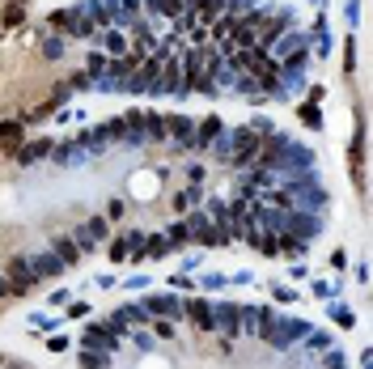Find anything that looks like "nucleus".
Returning a JSON list of instances; mask_svg holds the SVG:
<instances>
[{"instance_id": "34", "label": "nucleus", "mask_w": 373, "mask_h": 369, "mask_svg": "<svg viewBox=\"0 0 373 369\" xmlns=\"http://www.w3.org/2000/svg\"><path fill=\"white\" fill-rule=\"evenodd\" d=\"M187 179H191V187H200V183H204V166H191Z\"/></svg>"}, {"instance_id": "35", "label": "nucleus", "mask_w": 373, "mask_h": 369, "mask_svg": "<svg viewBox=\"0 0 373 369\" xmlns=\"http://www.w3.org/2000/svg\"><path fill=\"white\" fill-rule=\"evenodd\" d=\"M60 52H64V47L52 38V43H43V56H52V60H60Z\"/></svg>"}, {"instance_id": "5", "label": "nucleus", "mask_w": 373, "mask_h": 369, "mask_svg": "<svg viewBox=\"0 0 373 369\" xmlns=\"http://www.w3.org/2000/svg\"><path fill=\"white\" fill-rule=\"evenodd\" d=\"M81 348H85V353H115L119 339L106 331V323H89V327L81 331Z\"/></svg>"}, {"instance_id": "4", "label": "nucleus", "mask_w": 373, "mask_h": 369, "mask_svg": "<svg viewBox=\"0 0 373 369\" xmlns=\"http://www.w3.org/2000/svg\"><path fill=\"white\" fill-rule=\"evenodd\" d=\"M5 280L13 284V298H21V293H30V289H34V272H30V259H26V255L9 259V267H5Z\"/></svg>"}, {"instance_id": "21", "label": "nucleus", "mask_w": 373, "mask_h": 369, "mask_svg": "<svg viewBox=\"0 0 373 369\" xmlns=\"http://www.w3.org/2000/svg\"><path fill=\"white\" fill-rule=\"evenodd\" d=\"M234 85H238V93H251V102H263V89H259V81L255 77H246V72H242V77H234Z\"/></svg>"}, {"instance_id": "25", "label": "nucleus", "mask_w": 373, "mask_h": 369, "mask_svg": "<svg viewBox=\"0 0 373 369\" xmlns=\"http://www.w3.org/2000/svg\"><path fill=\"white\" fill-rule=\"evenodd\" d=\"M72 242H77V251H81V255H85V251H93V246H98V238H93V234H89L85 225H81V230H72Z\"/></svg>"}, {"instance_id": "11", "label": "nucleus", "mask_w": 373, "mask_h": 369, "mask_svg": "<svg viewBox=\"0 0 373 369\" xmlns=\"http://www.w3.org/2000/svg\"><path fill=\"white\" fill-rule=\"evenodd\" d=\"M221 132H225V123H221L216 115H208V119L195 123V144H200V149H208V144H216V140H221Z\"/></svg>"}, {"instance_id": "33", "label": "nucleus", "mask_w": 373, "mask_h": 369, "mask_svg": "<svg viewBox=\"0 0 373 369\" xmlns=\"http://www.w3.org/2000/svg\"><path fill=\"white\" fill-rule=\"evenodd\" d=\"M271 298H276V302H297V293H293V289H284V284H280V289H271Z\"/></svg>"}, {"instance_id": "3", "label": "nucleus", "mask_w": 373, "mask_h": 369, "mask_svg": "<svg viewBox=\"0 0 373 369\" xmlns=\"http://www.w3.org/2000/svg\"><path fill=\"white\" fill-rule=\"evenodd\" d=\"M140 310L153 314V318H170V323H179V318H183V298H174V293H157V298H144Z\"/></svg>"}, {"instance_id": "6", "label": "nucleus", "mask_w": 373, "mask_h": 369, "mask_svg": "<svg viewBox=\"0 0 373 369\" xmlns=\"http://www.w3.org/2000/svg\"><path fill=\"white\" fill-rule=\"evenodd\" d=\"M166 136L174 140V149H191L195 144V123L187 115H166Z\"/></svg>"}, {"instance_id": "40", "label": "nucleus", "mask_w": 373, "mask_h": 369, "mask_svg": "<svg viewBox=\"0 0 373 369\" xmlns=\"http://www.w3.org/2000/svg\"><path fill=\"white\" fill-rule=\"evenodd\" d=\"M5 298H13V284H9L5 276H0V302H5Z\"/></svg>"}, {"instance_id": "27", "label": "nucleus", "mask_w": 373, "mask_h": 369, "mask_svg": "<svg viewBox=\"0 0 373 369\" xmlns=\"http://www.w3.org/2000/svg\"><path fill=\"white\" fill-rule=\"evenodd\" d=\"M111 259H115V263L128 259V234H115V242H111Z\"/></svg>"}, {"instance_id": "8", "label": "nucleus", "mask_w": 373, "mask_h": 369, "mask_svg": "<svg viewBox=\"0 0 373 369\" xmlns=\"http://www.w3.org/2000/svg\"><path fill=\"white\" fill-rule=\"evenodd\" d=\"M30 272H34V280H56V276L68 272V267H64L52 251H38V255H30Z\"/></svg>"}, {"instance_id": "28", "label": "nucleus", "mask_w": 373, "mask_h": 369, "mask_svg": "<svg viewBox=\"0 0 373 369\" xmlns=\"http://www.w3.org/2000/svg\"><path fill=\"white\" fill-rule=\"evenodd\" d=\"M153 331H157V339H174V323H170V318H157Z\"/></svg>"}, {"instance_id": "23", "label": "nucleus", "mask_w": 373, "mask_h": 369, "mask_svg": "<svg viewBox=\"0 0 373 369\" xmlns=\"http://www.w3.org/2000/svg\"><path fill=\"white\" fill-rule=\"evenodd\" d=\"M306 348L327 353V348H331V331H306Z\"/></svg>"}, {"instance_id": "2", "label": "nucleus", "mask_w": 373, "mask_h": 369, "mask_svg": "<svg viewBox=\"0 0 373 369\" xmlns=\"http://www.w3.org/2000/svg\"><path fill=\"white\" fill-rule=\"evenodd\" d=\"M212 323H216L221 335H225V344H234V339L242 335V306H234V302L212 306Z\"/></svg>"}, {"instance_id": "9", "label": "nucleus", "mask_w": 373, "mask_h": 369, "mask_svg": "<svg viewBox=\"0 0 373 369\" xmlns=\"http://www.w3.org/2000/svg\"><path fill=\"white\" fill-rule=\"evenodd\" d=\"M140 136H144L148 144H161V140H170V136H166V115H157V111H144V115H140Z\"/></svg>"}, {"instance_id": "12", "label": "nucleus", "mask_w": 373, "mask_h": 369, "mask_svg": "<svg viewBox=\"0 0 373 369\" xmlns=\"http://www.w3.org/2000/svg\"><path fill=\"white\" fill-rule=\"evenodd\" d=\"M187 13H195L200 21H208V26H212V21L225 13V0H187Z\"/></svg>"}, {"instance_id": "36", "label": "nucleus", "mask_w": 373, "mask_h": 369, "mask_svg": "<svg viewBox=\"0 0 373 369\" xmlns=\"http://www.w3.org/2000/svg\"><path fill=\"white\" fill-rule=\"evenodd\" d=\"M331 314H335V323H343V327H352V314H348V310H343V306H335V310H331Z\"/></svg>"}, {"instance_id": "26", "label": "nucleus", "mask_w": 373, "mask_h": 369, "mask_svg": "<svg viewBox=\"0 0 373 369\" xmlns=\"http://www.w3.org/2000/svg\"><path fill=\"white\" fill-rule=\"evenodd\" d=\"M81 365H85V369H106V365H111V353H81Z\"/></svg>"}, {"instance_id": "38", "label": "nucleus", "mask_w": 373, "mask_h": 369, "mask_svg": "<svg viewBox=\"0 0 373 369\" xmlns=\"http://www.w3.org/2000/svg\"><path fill=\"white\" fill-rule=\"evenodd\" d=\"M68 314H72V318H81V314H89V306H85V302H68Z\"/></svg>"}, {"instance_id": "22", "label": "nucleus", "mask_w": 373, "mask_h": 369, "mask_svg": "<svg viewBox=\"0 0 373 369\" xmlns=\"http://www.w3.org/2000/svg\"><path fill=\"white\" fill-rule=\"evenodd\" d=\"M170 251L166 246V234H148V246H144V259H161Z\"/></svg>"}, {"instance_id": "16", "label": "nucleus", "mask_w": 373, "mask_h": 369, "mask_svg": "<svg viewBox=\"0 0 373 369\" xmlns=\"http://www.w3.org/2000/svg\"><path fill=\"white\" fill-rule=\"evenodd\" d=\"M0 149H9V153L21 149V123H0Z\"/></svg>"}, {"instance_id": "19", "label": "nucleus", "mask_w": 373, "mask_h": 369, "mask_svg": "<svg viewBox=\"0 0 373 369\" xmlns=\"http://www.w3.org/2000/svg\"><path fill=\"white\" fill-rule=\"evenodd\" d=\"M102 47H106V52H111V56L119 60L123 52H128V38H123L119 30H102Z\"/></svg>"}, {"instance_id": "15", "label": "nucleus", "mask_w": 373, "mask_h": 369, "mask_svg": "<svg viewBox=\"0 0 373 369\" xmlns=\"http://www.w3.org/2000/svg\"><path fill=\"white\" fill-rule=\"evenodd\" d=\"M148 13H166V17H183L187 13V0H144Z\"/></svg>"}, {"instance_id": "20", "label": "nucleus", "mask_w": 373, "mask_h": 369, "mask_svg": "<svg viewBox=\"0 0 373 369\" xmlns=\"http://www.w3.org/2000/svg\"><path fill=\"white\" fill-rule=\"evenodd\" d=\"M68 34H72V38H93V34H98V26H93L89 17H81V13H77V17H72V26H68Z\"/></svg>"}, {"instance_id": "14", "label": "nucleus", "mask_w": 373, "mask_h": 369, "mask_svg": "<svg viewBox=\"0 0 373 369\" xmlns=\"http://www.w3.org/2000/svg\"><path fill=\"white\" fill-rule=\"evenodd\" d=\"M204 200V187H183V191H174V212H191L195 204H200Z\"/></svg>"}, {"instance_id": "30", "label": "nucleus", "mask_w": 373, "mask_h": 369, "mask_svg": "<svg viewBox=\"0 0 373 369\" xmlns=\"http://www.w3.org/2000/svg\"><path fill=\"white\" fill-rule=\"evenodd\" d=\"M5 26H21V5H9V9H5Z\"/></svg>"}, {"instance_id": "32", "label": "nucleus", "mask_w": 373, "mask_h": 369, "mask_svg": "<svg viewBox=\"0 0 373 369\" xmlns=\"http://www.w3.org/2000/svg\"><path fill=\"white\" fill-rule=\"evenodd\" d=\"M229 5V17H238V9H255V0H225Z\"/></svg>"}, {"instance_id": "13", "label": "nucleus", "mask_w": 373, "mask_h": 369, "mask_svg": "<svg viewBox=\"0 0 373 369\" xmlns=\"http://www.w3.org/2000/svg\"><path fill=\"white\" fill-rule=\"evenodd\" d=\"M47 153H52V140H34V144H21V149H17V166H34V161H43Z\"/></svg>"}, {"instance_id": "24", "label": "nucleus", "mask_w": 373, "mask_h": 369, "mask_svg": "<svg viewBox=\"0 0 373 369\" xmlns=\"http://www.w3.org/2000/svg\"><path fill=\"white\" fill-rule=\"evenodd\" d=\"M85 230H89L98 242H106V234H111V221H106V216H89V221H85Z\"/></svg>"}, {"instance_id": "31", "label": "nucleus", "mask_w": 373, "mask_h": 369, "mask_svg": "<svg viewBox=\"0 0 373 369\" xmlns=\"http://www.w3.org/2000/svg\"><path fill=\"white\" fill-rule=\"evenodd\" d=\"M302 119H306V123H310V128H322V119H318V111H314V107H310V102H306V107H302Z\"/></svg>"}, {"instance_id": "39", "label": "nucleus", "mask_w": 373, "mask_h": 369, "mask_svg": "<svg viewBox=\"0 0 373 369\" xmlns=\"http://www.w3.org/2000/svg\"><path fill=\"white\" fill-rule=\"evenodd\" d=\"M327 369H343V357H339V353H327Z\"/></svg>"}, {"instance_id": "18", "label": "nucleus", "mask_w": 373, "mask_h": 369, "mask_svg": "<svg viewBox=\"0 0 373 369\" xmlns=\"http://www.w3.org/2000/svg\"><path fill=\"white\" fill-rule=\"evenodd\" d=\"M187 242H191V238H187V225H183V221H174V225L166 230V246H170V251H183Z\"/></svg>"}, {"instance_id": "17", "label": "nucleus", "mask_w": 373, "mask_h": 369, "mask_svg": "<svg viewBox=\"0 0 373 369\" xmlns=\"http://www.w3.org/2000/svg\"><path fill=\"white\" fill-rule=\"evenodd\" d=\"M293 52H302V34H297V30H284V34L276 38V60H280V56H293Z\"/></svg>"}, {"instance_id": "7", "label": "nucleus", "mask_w": 373, "mask_h": 369, "mask_svg": "<svg viewBox=\"0 0 373 369\" xmlns=\"http://www.w3.org/2000/svg\"><path fill=\"white\" fill-rule=\"evenodd\" d=\"M183 318H191V323L200 327L204 335L216 331V323H212V306H208L204 298H187V302H183Z\"/></svg>"}, {"instance_id": "10", "label": "nucleus", "mask_w": 373, "mask_h": 369, "mask_svg": "<svg viewBox=\"0 0 373 369\" xmlns=\"http://www.w3.org/2000/svg\"><path fill=\"white\" fill-rule=\"evenodd\" d=\"M52 255H56L64 267H77V263H81V251H77V242H72L68 234H52Z\"/></svg>"}, {"instance_id": "29", "label": "nucleus", "mask_w": 373, "mask_h": 369, "mask_svg": "<svg viewBox=\"0 0 373 369\" xmlns=\"http://www.w3.org/2000/svg\"><path fill=\"white\" fill-rule=\"evenodd\" d=\"M123 212H128V204H123V200H111V204H106V221H119Z\"/></svg>"}, {"instance_id": "1", "label": "nucleus", "mask_w": 373, "mask_h": 369, "mask_svg": "<svg viewBox=\"0 0 373 369\" xmlns=\"http://www.w3.org/2000/svg\"><path fill=\"white\" fill-rule=\"evenodd\" d=\"M259 149H263V136H259L255 128H238V132H234V166H238V170L255 166Z\"/></svg>"}, {"instance_id": "37", "label": "nucleus", "mask_w": 373, "mask_h": 369, "mask_svg": "<svg viewBox=\"0 0 373 369\" xmlns=\"http://www.w3.org/2000/svg\"><path fill=\"white\" fill-rule=\"evenodd\" d=\"M47 348H52V353H64L68 339H64V335H52V339H47Z\"/></svg>"}]
</instances>
